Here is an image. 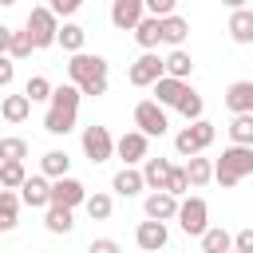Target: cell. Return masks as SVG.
<instances>
[{
    "label": "cell",
    "instance_id": "6da1fadb",
    "mask_svg": "<svg viewBox=\"0 0 253 253\" xmlns=\"http://www.w3.org/2000/svg\"><path fill=\"white\" fill-rule=\"evenodd\" d=\"M67 75H71V83L83 91V95H91V99H99V95H107V59L103 55H87V51H71V63H67Z\"/></svg>",
    "mask_w": 253,
    "mask_h": 253
},
{
    "label": "cell",
    "instance_id": "7a4b0ae2",
    "mask_svg": "<svg viewBox=\"0 0 253 253\" xmlns=\"http://www.w3.org/2000/svg\"><path fill=\"white\" fill-rule=\"evenodd\" d=\"M79 99H83V91H79L75 83L51 87V107H47V115H43V130H47V134H67V130L75 126Z\"/></svg>",
    "mask_w": 253,
    "mask_h": 253
},
{
    "label": "cell",
    "instance_id": "3957f363",
    "mask_svg": "<svg viewBox=\"0 0 253 253\" xmlns=\"http://www.w3.org/2000/svg\"><path fill=\"white\" fill-rule=\"evenodd\" d=\"M245 174H253V146L233 142L229 150H221V158H217V166H213V178L229 190V186H237Z\"/></svg>",
    "mask_w": 253,
    "mask_h": 253
},
{
    "label": "cell",
    "instance_id": "277c9868",
    "mask_svg": "<svg viewBox=\"0 0 253 253\" xmlns=\"http://www.w3.org/2000/svg\"><path fill=\"white\" fill-rule=\"evenodd\" d=\"M59 16L51 12V8H32L28 12V36H32V47H51L55 43V32H59V24H55Z\"/></svg>",
    "mask_w": 253,
    "mask_h": 253
},
{
    "label": "cell",
    "instance_id": "5b68a950",
    "mask_svg": "<svg viewBox=\"0 0 253 253\" xmlns=\"http://www.w3.org/2000/svg\"><path fill=\"white\" fill-rule=\"evenodd\" d=\"M134 126L146 134V138H154V134H166V107L158 103V99H142L138 107H134Z\"/></svg>",
    "mask_w": 253,
    "mask_h": 253
},
{
    "label": "cell",
    "instance_id": "8992f818",
    "mask_svg": "<svg viewBox=\"0 0 253 253\" xmlns=\"http://www.w3.org/2000/svg\"><path fill=\"white\" fill-rule=\"evenodd\" d=\"M174 217L190 237H202V229L210 225V206H206V198H186V202H178Z\"/></svg>",
    "mask_w": 253,
    "mask_h": 253
},
{
    "label": "cell",
    "instance_id": "52a82bcc",
    "mask_svg": "<svg viewBox=\"0 0 253 253\" xmlns=\"http://www.w3.org/2000/svg\"><path fill=\"white\" fill-rule=\"evenodd\" d=\"M83 154L91 158V162H107L111 154H115V138H111V130L107 126H87L83 130Z\"/></svg>",
    "mask_w": 253,
    "mask_h": 253
},
{
    "label": "cell",
    "instance_id": "ba28073f",
    "mask_svg": "<svg viewBox=\"0 0 253 253\" xmlns=\"http://www.w3.org/2000/svg\"><path fill=\"white\" fill-rule=\"evenodd\" d=\"M20 202L32 206V210L51 206V182H47V174H32V178H24V182H20Z\"/></svg>",
    "mask_w": 253,
    "mask_h": 253
},
{
    "label": "cell",
    "instance_id": "9c48e42d",
    "mask_svg": "<svg viewBox=\"0 0 253 253\" xmlns=\"http://www.w3.org/2000/svg\"><path fill=\"white\" fill-rule=\"evenodd\" d=\"M162 75V59L154 55V51H142L134 63H130V71H126V79H130V87H150L154 79Z\"/></svg>",
    "mask_w": 253,
    "mask_h": 253
},
{
    "label": "cell",
    "instance_id": "30bf717a",
    "mask_svg": "<svg viewBox=\"0 0 253 253\" xmlns=\"http://www.w3.org/2000/svg\"><path fill=\"white\" fill-rule=\"evenodd\" d=\"M142 16H146V4H142V0H115V4H111V24H115L119 32H130Z\"/></svg>",
    "mask_w": 253,
    "mask_h": 253
},
{
    "label": "cell",
    "instance_id": "8fae6325",
    "mask_svg": "<svg viewBox=\"0 0 253 253\" xmlns=\"http://www.w3.org/2000/svg\"><path fill=\"white\" fill-rule=\"evenodd\" d=\"M83 198H87V190H83V182H75V178H67V174H59L55 182H51V202H59V206H83Z\"/></svg>",
    "mask_w": 253,
    "mask_h": 253
},
{
    "label": "cell",
    "instance_id": "7c38bea8",
    "mask_svg": "<svg viewBox=\"0 0 253 253\" xmlns=\"http://www.w3.org/2000/svg\"><path fill=\"white\" fill-rule=\"evenodd\" d=\"M134 241H138V249H146V253H154V249H162V245L170 241V233H166V221H158V217H150V221H142V225L134 229Z\"/></svg>",
    "mask_w": 253,
    "mask_h": 253
},
{
    "label": "cell",
    "instance_id": "4fadbf2b",
    "mask_svg": "<svg viewBox=\"0 0 253 253\" xmlns=\"http://www.w3.org/2000/svg\"><path fill=\"white\" fill-rule=\"evenodd\" d=\"M115 154H119L126 166L142 162V158H146V134H142V130H126V134L115 142Z\"/></svg>",
    "mask_w": 253,
    "mask_h": 253
},
{
    "label": "cell",
    "instance_id": "5bb4252c",
    "mask_svg": "<svg viewBox=\"0 0 253 253\" xmlns=\"http://www.w3.org/2000/svg\"><path fill=\"white\" fill-rule=\"evenodd\" d=\"M130 32H134L138 47H142V51H150V47H158V43H162V16H154V12H150V16H142Z\"/></svg>",
    "mask_w": 253,
    "mask_h": 253
},
{
    "label": "cell",
    "instance_id": "9a60e30c",
    "mask_svg": "<svg viewBox=\"0 0 253 253\" xmlns=\"http://www.w3.org/2000/svg\"><path fill=\"white\" fill-rule=\"evenodd\" d=\"M142 210H146V217H158V221H170L174 213H178V198L170 194V190H154L146 202H142Z\"/></svg>",
    "mask_w": 253,
    "mask_h": 253
},
{
    "label": "cell",
    "instance_id": "2e32d148",
    "mask_svg": "<svg viewBox=\"0 0 253 253\" xmlns=\"http://www.w3.org/2000/svg\"><path fill=\"white\" fill-rule=\"evenodd\" d=\"M150 87H154V99H158L162 107H178V99H182V91H186V79H174V75L162 71Z\"/></svg>",
    "mask_w": 253,
    "mask_h": 253
},
{
    "label": "cell",
    "instance_id": "e0dca14e",
    "mask_svg": "<svg viewBox=\"0 0 253 253\" xmlns=\"http://www.w3.org/2000/svg\"><path fill=\"white\" fill-rule=\"evenodd\" d=\"M225 107H229L233 115L253 111V79H237V83H229V91H225Z\"/></svg>",
    "mask_w": 253,
    "mask_h": 253
},
{
    "label": "cell",
    "instance_id": "ac0fdd59",
    "mask_svg": "<svg viewBox=\"0 0 253 253\" xmlns=\"http://www.w3.org/2000/svg\"><path fill=\"white\" fill-rule=\"evenodd\" d=\"M170 178V158H142V182L150 190H166Z\"/></svg>",
    "mask_w": 253,
    "mask_h": 253
},
{
    "label": "cell",
    "instance_id": "d6986e66",
    "mask_svg": "<svg viewBox=\"0 0 253 253\" xmlns=\"http://www.w3.org/2000/svg\"><path fill=\"white\" fill-rule=\"evenodd\" d=\"M142 186H146V182H142V170H134V166H123V170L111 178V190L123 194V198H134Z\"/></svg>",
    "mask_w": 253,
    "mask_h": 253
},
{
    "label": "cell",
    "instance_id": "ffe728a7",
    "mask_svg": "<svg viewBox=\"0 0 253 253\" xmlns=\"http://www.w3.org/2000/svg\"><path fill=\"white\" fill-rule=\"evenodd\" d=\"M229 36L237 43H253V8H233L229 16Z\"/></svg>",
    "mask_w": 253,
    "mask_h": 253
},
{
    "label": "cell",
    "instance_id": "44dd1931",
    "mask_svg": "<svg viewBox=\"0 0 253 253\" xmlns=\"http://www.w3.org/2000/svg\"><path fill=\"white\" fill-rule=\"evenodd\" d=\"M190 36V24L182 20V16H162V43H170V47H182V40Z\"/></svg>",
    "mask_w": 253,
    "mask_h": 253
},
{
    "label": "cell",
    "instance_id": "7402d4cb",
    "mask_svg": "<svg viewBox=\"0 0 253 253\" xmlns=\"http://www.w3.org/2000/svg\"><path fill=\"white\" fill-rule=\"evenodd\" d=\"M43 225H47V233H71V206H59V202H51L47 206V217H43Z\"/></svg>",
    "mask_w": 253,
    "mask_h": 253
},
{
    "label": "cell",
    "instance_id": "603a6c76",
    "mask_svg": "<svg viewBox=\"0 0 253 253\" xmlns=\"http://www.w3.org/2000/svg\"><path fill=\"white\" fill-rule=\"evenodd\" d=\"M162 71H166V75H174V79H186V75L194 71V59H190V51L174 47V51L162 59Z\"/></svg>",
    "mask_w": 253,
    "mask_h": 253
},
{
    "label": "cell",
    "instance_id": "cb8c5ba5",
    "mask_svg": "<svg viewBox=\"0 0 253 253\" xmlns=\"http://www.w3.org/2000/svg\"><path fill=\"white\" fill-rule=\"evenodd\" d=\"M0 115H4L8 123H24V119L32 115V99H28V95H8V99L0 103Z\"/></svg>",
    "mask_w": 253,
    "mask_h": 253
},
{
    "label": "cell",
    "instance_id": "d4e9b609",
    "mask_svg": "<svg viewBox=\"0 0 253 253\" xmlns=\"http://www.w3.org/2000/svg\"><path fill=\"white\" fill-rule=\"evenodd\" d=\"M186 178H190V186H206V182L213 178V162L202 158V150L190 154V162H186Z\"/></svg>",
    "mask_w": 253,
    "mask_h": 253
},
{
    "label": "cell",
    "instance_id": "484cf974",
    "mask_svg": "<svg viewBox=\"0 0 253 253\" xmlns=\"http://www.w3.org/2000/svg\"><path fill=\"white\" fill-rule=\"evenodd\" d=\"M83 210H87L91 221H107L111 210H115V202H111V194H87L83 198Z\"/></svg>",
    "mask_w": 253,
    "mask_h": 253
},
{
    "label": "cell",
    "instance_id": "4316f807",
    "mask_svg": "<svg viewBox=\"0 0 253 253\" xmlns=\"http://www.w3.org/2000/svg\"><path fill=\"white\" fill-rule=\"evenodd\" d=\"M202 249H206V253H225V249H233V237H229L221 225H213V229L206 225V229H202Z\"/></svg>",
    "mask_w": 253,
    "mask_h": 253
},
{
    "label": "cell",
    "instance_id": "83f0119b",
    "mask_svg": "<svg viewBox=\"0 0 253 253\" xmlns=\"http://www.w3.org/2000/svg\"><path fill=\"white\" fill-rule=\"evenodd\" d=\"M16 213H20V198L12 190H0V233L16 229Z\"/></svg>",
    "mask_w": 253,
    "mask_h": 253
},
{
    "label": "cell",
    "instance_id": "f1b7e54d",
    "mask_svg": "<svg viewBox=\"0 0 253 253\" xmlns=\"http://www.w3.org/2000/svg\"><path fill=\"white\" fill-rule=\"evenodd\" d=\"M83 40H87V32H83L79 24H63V28L55 32V43H59L63 51H83Z\"/></svg>",
    "mask_w": 253,
    "mask_h": 253
},
{
    "label": "cell",
    "instance_id": "f546056e",
    "mask_svg": "<svg viewBox=\"0 0 253 253\" xmlns=\"http://www.w3.org/2000/svg\"><path fill=\"white\" fill-rule=\"evenodd\" d=\"M229 138H233V142H245V146H253V111H241V115H233V123H229Z\"/></svg>",
    "mask_w": 253,
    "mask_h": 253
},
{
    "label": "cell",
    "instance_id": "4dcf8cb0",
    "mask_svg": "<svg viewBox=\"0 0 253 253\" xmlns=\"http://www.w3.org/2000/svg\"><path fill=\"white\" fill-rule=\"evenodd\" d=\"M67 166H71L67 150H47V154L40 158V170H43L47 178H59V174H67Z\"/></svg>",
    "mask_w": 253,
    "mask_h": 253
},
{
    "label": "cell",
    "instance_id": "1f68e13d",
    "mask_svg": "<svg viewBox=\"0 0 253 253\" xmlns=\"http://www.w3.org/2000/svg\"><path fill=\"white\" fill-rule=\"evenodd\" d=\"M28 178V170H24V162L20 158H12V162H4L0 166V186L4 190H20V182Z\"/></svg>",
    "mask_w": 253,
    "mask_h": 253
},
{
    "label": "cell",
    "instance_id": "d6a6232c",
    "mask_svg": "<svg viewBox=\"0 0 253 253\" xmlns=\"http://www.w3.org/2000/svg\"><path fill=\"white\" fill-rule=\"evenodd\" d=\"M178 111H182L190 123H194V119H202V95H198L194 87H186V91H182V99H178Z\"/></svg>",
    "mask_w": 253,
    "mask_h": 253
},
{
    "label": "cell",
    "instance_id": "836d02e7",
    "mask_svg": "<svg viewBox=\"0 0 253 253\" xmlns=\"http://www.w3.org/2000/svg\"><path fill=\"white\" fill-rule=\"evenodd\" d=\"M8 55H12V59H28V55H32V36H28V28H24V32H12Z\"/></svg>",
    "mask_w": 253,
    "mask_h": 253
},
{
    "label": "cell",
    "instance_id": "e575fe53",
    "mask_svg": "<svg viewBox=\"0 0 253 253\" xmlns=\"http://www.w3.org/2000/svg\"><path fill=\"white\" fill-rule=\"evenodd\" d=\"M190 134H194V142H198V150H206L213 138H217V130H213V123H206V119H194L190 123Z\"/></svg>",
    "mask_w": 253,
    "mask_h": 253
},
{
    "label": "cell",
    "instance_id": "d590c367",
    "mask_svg": "<svg viewBox=\"0 0 253 253\" xmlns=\"http://www.w3.org/2000/svg\"><path fill=\"white\" fill-rule=\"evenodd\" d=\"M0 158H4V162H12V158L24 162V158H28V142H24V138H0Z\"/></svg>",
    "mask_w": 253,
    "mask_h": 253
},
{
    "label": "cell",
    "instance_id": "8d00e7d4",
    "mask_svg": "<svg viewBox=\"0 0 253 253\" xmlns=\"http://www.w3.org/2000/svg\"><path fill=\"white\" fill-rule=\"evenodd\" d=\"M24 95H28L32 103H40V99H51V83H47L43 75H32V79H28V87H24Z\"/></svg>",
    "mask_w": 253,
    "mask_h": 253
},
{
    "label": "cell",
    "instance_id": "74e56055",
    "mask_svg": "<svg viewBox=\"0 0 253 253\" xmlns=\"http://www.w3.org/2000/svg\"><path fill=\"white\" fill-rule=\"evenodd\" d=\"M166 190H170L174 198H182V194L190 190V178H186V166H170V178H166Z\"/></svg>",
    "mask_w": 253,
    "mask_h": 253
},
{
    "label": "cell",
    "instance_id": "f35d334b",
    "mask_svg": "<svg viewBox=\"0 0 253 253\" xmlns=\"http://www.w3.org/2000/svg\"><path fill=\"white\" fill-rule=\"evenodd\" d=\"M174 150H178L182 158H190V154H198V142H194V134H190V126H186V130H178V138H174Z\"/></svg>",
    "mask_w": 253,
    "mask_h": 253
},
{
    "label": "cell",
    "instance_id": "ab89813d",
    "mask_svg": "<svg viewBox=\"0 0 253 253\" xmlns=\"http://www.w3.org/2000/svg\"><path fill=\"white\" fill-rule=\"evenodd\" d=\"M12 79H16V59L8 51H0V87H8Z\"/></svg>",
    "mask_w": 253,
    "mask_h": 253
},
{
    "label": "cell",
    "instance_id": "60d3db41",
    "mask_svg": "<svg viewBox=\"0 0 253 253\" xmlns=\"http://www.w3.org/2000/svg\"><path fill=\"white\" fill-rule=\"evenodd\" d=\"M47 8H51L55 16H71V12H79V8H83V0H51Z\"/></svg>",
    "mask_w": 253,
    "mask_h": 253
},
{
    "label": "cell",
    "instance_id": "b9f144b4",
    "mask_svg": "<svg viewBox=\"0 0 253 253\" xmlns=\"http://www.w3.org/2000/svg\"><path fill=\"white\" fill-rule=\"evenodd\" d=\"M233 249H237V253H253V225L241 229V233L233 237Z\"/></svg>",
    "mask_w": 253,
    "mask_h": 253
},
{
    "label": "cell",
    "instance_id": "7bdbcfd3",
    "mask_svg": "<svg viewBox=\"0 0 253 253\" xmlns=\"http://www.w3.org/2000/svg\"><path fill=\"white\" fill-rule=\"evenodd\" d=\"M142 4H146L154 16H170V12H174V0H142Z\"/></svg>",
    "mask_w": 253,
    "mask_h": 253
},
{
    "label": "cell",
    "instance_id": "ee69618b",
    "mask_svg": "<svg viewBox=\"0 0 253 253\" xmlns=\"http://www.w3.org/2000/svg\"><path fill=\"white\" fill-rule=\"evenodd\" d=\"M91 253H119V241H111V237H99V241H91Z\"/></svg>",
    "mask_w": 253,
    "mask_h": 253
},
{
    "label": "cell",
    "instance_id": "f6af8a7d",
    "mask_svg": "<svg viewBox=\"0 0 253 253\" xmlns=\"http://www.w3.org/2000/svg\"><path fill=\"white\" fill-rule=\"evenodd\" d=\"M8 40H12V28L0 24V51H8Z\"/></svg>",
    "mask_w": 253,
    "mask_h": 253
},
{
    "label": "cell",
    "instance_id": "bcb514c9",
    "mask_svg": "<svg viewBox=\"0 0 253 253\" xmlns=\"http://www.w3.org/2000/svg\"><path fill=\"white\" fill-rule=\"evenodd\" d=\"M221 4H225V8H245L249 0H221Z\"/></svg>",
    "mask_w": 253,
    "mask_h": 253
},
{
    "label": "cell",
    "instance_id": "7dc6e473",
    "mask_svg": "<svg viewBox=\"0 0 253 253\" xmlns=\"http://www.w3.org/2000/svg\"><path fill=\"white\" fill-rule=\"evenodd\" d=\"M12 4H16V0H0V8H12Z\"/></svg>",
    "mask_w": 253,
    "mask_h": 253
},
{
    "label": "cell",
    "instance_id": "c3c4849f",
    "mask_svg": "<svg viewBox=\"0 0 253 253\" xmlns=\"http://www.w3.org/2000/svg\"><path fill=\"white\" fill-rule=\"evenodd\" d=\"M249 8H253V0H249Z\"/></svg>",
    "mask_w": 253,
    "mask_h": 253
},
{
    "label": "cell",
    "instance_id": "681fc988",
    "mask_svg": "<svg viewBox=\"0 0 253 253\" xmlns=\"http://www.w3.org/2000/svg\"><path fill=\"white\" fill-rule=\"evenodd\" d=\"M0 190H4V186H0Z\"/></svg>",
    "mask_w": 253,
    "mask_h": 253
}]
</instances>
